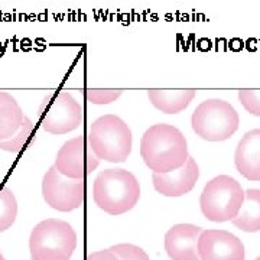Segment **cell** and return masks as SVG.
Here are the masks:
<instances>
[{
    "instance_id": "7",
    "label": "cell",
    "mask_w": 260,
    "mask_h": 260,
    "mask_svg": "<svg viewBox=\"0 0 260 260\" xmlns=\"http://www.w3.org/2000/svg\"><path fill=\"white\" fill-rule=\"evenodd\" d=\"M83 121V107L67 91L48 94L39 107L41 127L51 135H65Z\"/></svg>"
},
{
    "instance_id": "5",
    "label": "cell",
    "mask_w": 260,
    "mask_h": 260,
    "mask_svg": "<svg viewBox=\"0 0 260 260\" xmlns=\"http://www.w3.org/2000/svg\"><path fill=\"white\" fill-rule=\"evenodd\" d=\"M244 201L242 185L229 175H220L204 186L200 198L201 211L214 223L232 221L236 218Z\"/></svg>"
},
{
    "instance_id": "17",
    "label": "cell",
    "mask_w": 260,
    "mask_h": 260,
    "mask_svg": "<svg viewBox=\"0 0 260 260\" xmlns=\"http://www.w3.org/2000/svg\"><path fill=\"white\" fill-rule=\"evenodd\" d=\"M18 215V203L12 189L0 185V233L6 232L15 223Z\"/></svg>"
},
{
    "instance_id": "1",
    "label": "cell",
    "mask_w": 260,
    "mask_h": 260,
    "mask_svg": "<svg viewBox=\"0 0 260 260\" xmlns=\"http://www.w3.org/2000/svg\"><path fill=\"white\" fill-rule=\"evenodd\" d=\"M140 156L156 174L177 171L189 158L185 136L171 124L150 126L140 140Z\"/></svg>"
},
{
    "instance_id": "11",
    "label": "cell",
    "mask_w": 260,
    "mask_h": 260,
    "mask_svg": "<svg viewBox=\"0 0 260 260\" xmlns=\"http://www.w3.org/2000/svg\"><path fill=\"white\" fill-rule=\"evenodd\" d=\"M200 177V169L194 159L188 158L185 165L168 172V174H152L153 186L159 194L165 197H182L194 188L197 179Z\"/></svg>"
},
{
    "instance_id": "15",
    "label": "cell",
    "mask_w": 260,
    "mask_h": 260,
    "mask_svg": "<svg viewBox=\"0 0 260 260\" xmlns=\"http://www.w3.org/2000/svg\"><path fill=\"white\" fill-rule=\"evenodd\" d=\"M25 114L9 93L0 91V140L12 138L22 126Z\"/></svg>"
},
{
    "instance_id": "19",
    "label": "cell",
    "mask_w": 260,
    "mask_h": 260,
    "mask_svg": "<svg viewBox=\"0 0 260 260\" xmlns=\"http://www.w3.org/2000/svg\"><path fill=\"white\" fill-rule=\"evenodd\" d=\"M109 250L117 257V260H149V256L143 249L135 244H116L112 246Z\"/></svg>"
},
{
    "instance_id": "22",
    "label": "cell",
    "mask_w": 260,
    "mask_h": 260,
    "mask_svg": "<svg viewBox=\"0 0 260 260\" xmlns=\"http://www.w3.org/2000/svg\"><path fill=\"white\" fill-rule=\"evenodd\" d=\"M84 260H117V257L110 250H102L94 251L91 254H88Z\"/></svg>"
},
{
    "instance_id": "2",
    "label": "cell",
    "mask_w": 260,
    "mask_h": 260,
    "mask_svg": "<svg viewBox=\"0 0 260 260\" xmlns=\"http://www.w3.org/2000/svg\"><path fill=\"white\" fill-rule=\"evenodd\" d=\"M139 198V182L129 171L106 169L94 181V201L110 215L127 213L138 204Z\"/></svg>"
},
{
    "instance_id": "6",
    "label": "cell",
    "mask_w": 260,
    "mask_h": 260,
    "mask_svg": "<svg viewBox=\"0 0 260 260\" xmlns=\"http://www.w3.org/2000/svg\"><path fill=\"white\" fill-rule=\"evenodd\" d=\"M239 113L230 103L211 99L201 103L192 114V129L208 142H223L239 129Z\"/></svg>"
},
{
    "instance_id": "21",
    "label": "cell",
    "mask_w": 260,
    "mask_h": 260,
    "mask_svg": "<svg viewBox=\"0 0 260 260\" xmlns=\"http://www.w3.org/2000/svg\"><path fill=\"white\" fill-rule=\"evenodd\" d=\"M239 100L250 114L260 117V90H240Z\"/></svg>"
},
{
    "instance_id": "14",
    "label": "cell",
    "mask_w": 260,
    "mask_h": 260,
    "mask_svg": "<svg viewBox=\"0 0 260 260\" xmlns=\"http://www.w3.org/2000/svg\"><path fill=\"white\" fill-rule=\"evenodd\" d=\"M150 103L167 114H177L185 110L194 100L195 90H149Z\"/></svg>"
},
{
    "instance_id": "23",
    "label": "cell",
    "mask_w": 260,
    "mask_h": 260,
    "mask_svg": "<svg viewBox=\"0 0 260 260\" xmlns=\"http://www.w3.org/2000/svg\"><path fill=\"white\" fill-rule=\"evenodd\" d=\"M0 260H5L3 259V254H2V251H0Z\"/></svg>"
},
{
    "instance_id": "24",
    "label": "cell",
    "mask_w": 260,
    "mask_h": 260,
    "mask_svg": "<svg viewBox=\"0 0 260 260\" xmlns=\"http://www.w3.org/2000/svg\"><path fill=\"white\" fill-rule=\"evenodd\" d=\"M256 260H260V256H259V257H257V259H256Z\"/></svg>"
},
{
    "instance_id": "13",
    "label": "cell",
    "mask_w": 260,
    "mask_h": 260,
    "mask_svg": "<svg viewBox=\"0 0 260 260\" xmlns=\"http://www.w3.org/2000/svg\"><path fill=\"white\" fill-rule=\"evenodd\" d=\"M234 162L237 171L249 181H260V129L247 132L239 142Z\"/></svg>"
},
{
    "instance_id": "10",
    "label": "cell",
    "mask_w": 260,
    "mask_h": 260,
    "mask_svg": "<svg viewBox=\"0 0 260 260\" xmlns=\"http://www.w3.org/2000/svg\"><path fill=\"white\" fill-rule=\"evenodd\" d=\"M201 260H244L242 240L225 230H205L198 239Z\"/></svg>"
},
{
    "instance_id": "3",
    "label": "cell",
    "mask_w": 260,
    "mask_h": 260,
    "mask_svg": "<svg viewBox=\"0 0 260 260\" xmlns=\"http://www.w3.org/2000/svg\"><path fill=\"white\" fill-rule=\"evenodd\" d=\"M88 145L100 160L120 164L132 152V132L129 126L114 114L99 117L88 129Z\"/></svg>"
},
{
    "instance_id": "20",
    "label": "cell",
    "mask_w": 260,
    "mask_h": 260,
    "mask_svg": "<svg viewBox=\"0 0 260 260\" xmlns=\"http://www.w3.org/2000/svg\"><path fill=\"white\" fill-rule=\"evenodd\" d=\"M121 95L120 90H85V100L93 104H110Z\"/></svg>"
},
{
    "instance_id": "12",
    "label": "cell",
    "mask_w": 260,
    "mask_h": 260,
    "mask_svg": "<svg viewBox=\"0 0 260 260\" xmlns=\"http://www.w3.org/2000/svg\"><path fill=\"white\" fill-rule=\"evenodd\" d=\"M203 230L194 224H177L165 236V250L172 260H200L198 239Z\"/></svg>"
},
{
    "instance_id": "16",
    "label": "cell",
    "mask_w": 260,
    "mask_h": 260,
    "mask_svg": "<svg viewBox=\"0 0 260 260\" xmlns=\"http://www.w3.org/2000/svg\"><path fill=\"white\" fill-rule=\"evenodd\" d=\"M233 224L246 233L260 232V189H247L244 201Z\"/></svg>"
},
{
    "instance_id": "18",
    "label": "cell",
    "mask_w": 260,
    "mask_h": 260,
    "mask_svg": "<svg viewBox=\"0 0 260 260\" xmlns=\"http://www.w3.org/2000/svg\"><path fill=\"white\" fill-rule=\"evenodd\" d=\"M32 135H34V123L25 116L20 129L12 138L0 140V149L6 150V152H12V153H19L28 146L29 142L32 139Z\"/></svg>"
},
{
    "instance_id": "9",
    "label": "cell",
    "mask_w": 260,
    "mask_h": 260,
    "mask_svg": "<svg viewBox=\"0 0 260 260\" xmlns=\"http://www.w3.org/2000/svg\"><path fill=\"white\" fill-rule=\"evenodd\" d=\"M100 165V159L94 155L85 136L68 140L58 150L55 169L67 178L84 179Z\"/></svg>"
},
{
    "instance_id": "8",
    "label": "cell",
    "mask_w": 260,
    "mask_h": 260,
    "mask_svg": "<svg viewBox=\"0 0 260 260\" xmlns=\"http://www.w3.org/2000/svg\"><path fill=\"white\" fill-rule=\"evenodd\" d=\"M42 197L51 208L70 213L84 203L85 182L84 179L64 177L52 167L48 169L42 181Z\"/></svg>"
},
{
    "instance_id": "4",
    "label": "cell",
    "mask_w": 260,
    "mask_h": 260,
    "mask_svg": "<svg viewBox=\"0 0 260 260\" xmlns=\"http://www.w3.org/2000/svg\"><path fill=\"white\" fill-rule=\"evenodd\" d=\"M77 247V234L71 224L48 218L30 233L29 249L32 260H70Z\"/></svg>"
}]
</instances>
